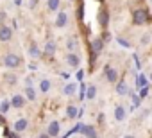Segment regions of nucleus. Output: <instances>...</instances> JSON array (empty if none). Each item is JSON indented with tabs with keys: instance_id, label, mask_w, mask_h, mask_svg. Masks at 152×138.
Returning a JSON list of instances; mask_svg holds the SVG:
<instances>
[{
	"instance_id": "9d476101",
	"label": "nucleus",
	"mask_w": 152,
	"mask_h": 138,
	"mask_svg": "<svg viewBox=\"0 0 152 138\" xmlns=\"http://www.w3.org/2000/svg\"><path fill=\"white\" fill-rule=\"evenodd\" d=\"M47 134L50 138H57L61 134V122L59 120H50L47 126Z\"/></svg>"
},
{
	"instance_id": "423d86ee",
	"label": "nucleus",
	"mask_w": 152,
	"mask_h": 138,
	"mask_svg": "<svg viewBox=\"0 0 152 138\" xmlns=\"http://www.w3.org/2000/svg\"><path fill=\"white\" fill-rule=\"evenodd\" d=\"M29 127H31V122H29V118H25V117L16 118V120L13 122V131H15V133H25Z\"/></svg>"
},
{
	"instance_id": "f8f14e48",
	"label": "nucleus",
	"mask_w": 152,
	"mask_h": 138,
	"mask_svg": "<svg viewBox=\"0 0 152 138\" xmlns=\"http://www.w3.org/2000/svg\"><path fill=\"white\" fill-rule=\"evenodd\" d=\"M56 52H57V41L56 40H47L45 45H43V54L47 57H52Z\"/></svg>"
},
{
	"instance_id": "c756f323",
	"label": "nucleus",
	"mask_w": 152,
	"mask_h": 138,
	"mask_svg": "<svg viewBox=\"0 0 152 138\" xmlns=\"http://www.w3.org/2000/svg\"><path fill=\"white\" fill-rule=\"evenodd\" d=\"M38 138H50V136H48V134H47V131H45V133H41V134H39Z\"/></svg>"
},
{
	"instance_id": "4468645a",
	"label": "nucleus",
	"mask_w": 152,
	"mask_h": 138,
	"mask_svg": "<svg viewBox=\"0 0 152 138\" xmlns=\"http://www.w3.org/2000/svg\"><path fill=\"white\" fill-rule=\"evenodd\" d=\"M50 90H52V81H50V79L43 77V79H39V81H38V92H39V93H43V95H45V93H48Z\"/></svg>"
},
{
	"instance_id": "ddd939ff",
	"label": "nucleus",
	"mask_w": 152,
	"mask_h": 138,
	"mask_svg": "<svg viewBox=\"0 0 152 138\" xmlns=\"http://www.w3.org/2000/svg\"><path fill=\"white\" fill-rule=\"evenodd\" d=\"M113 118H115L116 122H124V120L127 118V109H125V106L116 104L115 109H113Z\"/></svg>"
},
{
	"instance_id": "bb28decb",
	"label": "nucleus",
	"mask_w": 152,
	"mask_h": 138,
	"mask_svg": "<svg viewBox=\"0 0 152 138\" xmlns=\"http://www.w3.org/2000/svg\"><path fill=\"white\" fill-rule=\"evenodd\" d=\"M99 20H102V27H106V25H107V13H106V11H102V13H100V16H99Z\"/></svg>"
},
{
	"instance_id": "1a4fd4ad",
	"label": "nucleus",
	"mask_w": 152,
	"mask_h": 138,
	"mask_svg": "<svg viewBox=\"0 0 152 138\" xmlns=\"http://www.w3.org/2000/svg\"><path fill=\"white\" fill-rule=\"evenodd\" d=\"M9 104H11V108H15V109H22V108L27 104V99H25L23 93H15V95L9 99Z\"/></svg>"
},
{
	"instance_id": "4be33fe9",
	"label": "nucleus",
	"mask_w": 152,
	"mask_h": 138,
	"mask_svg": "<svg viewBox=\"0 0 152 138\" xmlns=\"http://www.w3.org/2000/svg\"><path fill=\"white\" fill-rule=\"evenodd\" d=\"M47 9L50 13H57L61 9V0H47Z\"/></svg>"
},
{
	"instance_id": "473e14b6",
	"label": "nucleus",
	"mask_w": 152,
	"mask_h": 138,
	"mask_svg": "<svg viewBox=\"0 0 152 138\" xmlns=\"http://www.w3.org/2000/svg\"><path fill=\"white\" fill-rule=\"evenodd\" d=\"M73 138H84V136H73Z\"/></svg>"
},
{
	"instance_id": "cd10ccee",
	"label": "nucleus",
	"mask_w": 152,
	"mask_h": 138,
	"mask_svg": "<svg viewBox=\"0 0 152 138\" xmlns=\"http://www.w3.org/2000/svg\"><path fill=\"white\" fill-rule=\"evenodd\" d=\"M7 20V13L6 11H0V23H4Z\"/></svg>"
},
{
	"instance_id": "f03ea898",
	"label": "nucleus",
	"mask_w": 152,
	"mask_h": 138,
	"mask_svg": "<svg viewBox=\"0 0 152 138\" xmlns=\"http://www.w3.org/2000/svg\"><path fill=\"white\" fill-rule=\"evenodd\" d=\"M150 22L148 18V13L145 9H134L132 11V23L134 25H147Z\"/></svg>"
},
{
	"instance_id": "20e7f679",
	"label": "nucleus",
	"mask_w": 152,
	"mask_h": 138,
	"mask_svg": "<svg viewBox=\"0 0 152 138\" xmlns=\"http://www.w3.org/2000/svg\"><path fill=\"white\" fill-rule=\"evenodd\" d=\"M64 61H66V65H68L70 68H79L83 59H81V54H79V52H66Z\"/></svg>"
},
{
	"instance_id": "2f4dec72",
	"label": "nucleus",
	"mask_w": 152,
	"mask_h": 138,
	"mask_svg": "<svg viewBox=\"0 0 152 138\" xmlns=\"http://www.w3.org/2000/svg\"><path fill=\"white\" fill-rule=\"evenodd\" d=\"M148 81H150V83H152V72H150V76H148Z\"/></svg>"
},
{
	"instance_id": "f257e3e1",
	"label": "nucleus",
	"mask_w": 152,
	"mask_h": 138,
	"mask_svg": "<svg viewBox=\"0 0 152 138\" xmlns=\"http://www.w3.org/2000/svg\"><path fill=\"white\" fill-rule=\"evenodd\" d=\"M2 63H4V66L7 68V70H16V68L22 65V59H20V56L16 52H6Z\"/></svg>"
},
{
	"instance_id": "0eeeda50",
	"label": "nucleus",
	"mask_w": 152,
	"mask_h": 138,
	"mask_svg": "<svg viewBox=\"0 0 152 138\" xmlns=\"http://www.w3.org/2000/svg\"><path fill=\"white\" fill-rule=\"evenodd\" d=\"M104 76H106V81L109 83V84H116L120 79H118V70L115 66H106V70H104Z\"/></svg>"
},
{
	"instance_id": "9b49d317",
	"label": "nucleus",
	"mask_w": 152,
	"mask_h": 138,
	"mask_svg": "<svg viewBox=\"0 0 152 138\" xmlns=\"http://www.w3.org/2000/svg\"><path fill=\"white\" fill-rule=\"evenodd\" d=\"M13 38V29L7 23H0V43H9Z\"/></svg>"
},
{
	"instance_id": "aec40b11",
	"label": "nucleus",
	"mask_w": 152,
	"mask_h": 138,
	"mask_svg": "<svg viewBox=\"0 0 152 138\" xmlns=\"http://www.w3.org/2000/svg\"><path fill=\"white\" fill-rule=\"evenodd\" d=\"M63 93H64L66 97L75 95V93H77V84H75V83H66V84L63 86Z\"/></svg>"
},
{
	"instance_id": "a878e982",
	"label": "nucleus",
	"mask_w": 152,
	"mask_h": 138,
	"mask_svg": "<svg viewBox=\"0 0 152 138\" xmlns=\"http://www.w3.org/2000/svg\"><path fill=\"white\" fill-rule=\"evenodd\" d=\"M9 108H11L9 101H4L2 104H0V111H2V113H7V111H9Z\"/></svg>"
},
{
	"instance_id": "39448f33",
	"label": "nucleus",
	"mask_w": 152,
	"mask_h": 138,
	"mask_svg": "<svg viewBox=\"0 0 152 138\" xmlns=\"http://www.w3.org/2000/svg\"><path fill=\"white\" fill-rule=\"evenodd\" d=\"M79 36L77 34H72L64 40V47H66V52H77L79 50Z\"/></svg>"
},
{
	"instance_id": "c85d7f7f",
	"label": "nucleus",
	"mask_w": 152,
	"mask_h": 138,
	"mask_svg": "<svg viewBox=\"0 0 152 138\" xmlns=\"http://www.w3.org/2000/svg\"><path fill=\"white\" fill-rule=\"evenodd\" d=\"M25 86H34V81H32L31 77H27V79H25Z\"/></svg>"
},
{
	"instance_id": "b1692460",
	"label": "nucleus",
	"mask_w": 152,
	"mask_h": 138,
	"mask_svg": "<svg viewBox=\"0 0 152 138\" xmlns=\"http://www.w3.org/2000/svg\"><path fill=\"white\" fill-rule=\"evenodd\" d=\"M83 133H84V138H97V131L93 126H83Z\"/></svg>"
},
{
	"instance_id": "5701e85b",
	"label": "nucleus",
	"mask_w": 152,
	"mask_h": 138,
	"mask_svg": "<svg viewBox=\"0 0 152 138\" xmlns=\"http://www.w3.org/2000/svg\"><path fill=\"white\" fill-rule=\"evenodd\" d=\"M4 83H6L7 86H15V84L18 83V77H16L13 72H7V74H4Z\"/></svg>"
},
{
	"instance_id": "dca6fc26",
	"label": "nucleus",
	"mask_w": 152,
	"mask_h": 138,
	"mask_svg": "<svg viewBox=\"0 0 152 138\" xmlns=\"http://www.w3.org/2000/svg\"><path fill=\"white\" fill-rule=\"evenodd\" d=\"M97 93H99V90H97V86H95L93 83H90V84L86 86V92H84V97H86V101H95V99H97Z\"/></svg>"
},
{
	"instance_id": "7c9ffc66",
	"label": "nucleus",
	"mask_w": 152,
	"mask_h": 138,
	"mask_svg": "<svg viewBox=\"0 0 152 138\" xmlns=\"http://www.w3.org/2000/svg\"><path fill=\"white\" fill-rule=\"evenodd\" d=\"M124 138H134L132 134H124Z\"/></svg>"
},
{
	"instance_id": "6e6552de",
	"label": "nucleus",
	"mask_w": 152,
	"mask_h": 138,
	"mask_svg": "<svg viewBox=\"0 0 152 138\" xmlns=\"http://www.w3.org/2000/svg\"><path fill=\"white\" fill-rule=\"evenodd\" d=\"M41 54H43V50L39 48V45L36 41H29V45H27V56L31 59H39Z\"/></svg>"
},
{
	"instance_id": "7ed1b4c3",
	"label": "nucleus",
	"mask_w": 152,
	"mask_h": 138,
	"mask_svg": "<svg viewBox=\"0 0 152 138\" xmlns=\"http://www.w3.org/2000/svg\"><path fill=\"white\" fill-rule=\"evenodd\" d=\"M68 22H70L68 11H64V9H59V11L56 13V20H54V25H56V29H64V27H68Z\"/></svg>"
},
{
	"instance_id": "f3484780",
	"label": "nucleus",
	"mask_w": 152,
	"mask_h": 138,
	"mask_svg": "<svg viewBox=\"0 0 152 138\" xmlns=\"http://www.w3.org/2000/svg\"><path fill=\"white\" fill-rule=\"evenodd\" d=\"M104 45H106V41L99 36V38H95L93 41H91V50H93V54H100L102 50H104Z\"/></svg>"
},
{
	"instance_id": "6ab92c4d",
	"label": "nucleus",
	"mask_w": 152,
	"mask_h": 138,
	"mask_svg": "<svg viewBox=\"0 0 152 138\" xmlns=\"http://www.w3.org/2000/svg\"><path fill=\"white\" fill-rule=\"evenodd\" d=\"M115 92H116L118 95H129V84H127L125 81H118V83L115 84Z\"/></svg>"
},
{
	"instance_id": "393cba45",
	"label": "nucleus",
	"mask_w": 152,
	"mask_h": 138,
	"mask_svg": "<svg viewBox=\"0 0 152 138\" xmlns=\"http://www.w3.org/2000/svg\"><path fill=\"white\" fill-rule=\"evenodd\" d=\"M138 88H143V86H147V77L145 76H138V84H136Z\"/></svg>"
},
{
	"instance_id": "a211bd4d",
	"label": "nucleus",
	"mask_w": 152,
	"mask_h": 138,
	"mask_svg": "<svg viewBox=\"0 0 152 138\" xmlns=\"http://www.w3.org/2000/svg\"><path fill=\"white\" fill-rule=\"evenodd\" d=\"M66 118H68V120L79 118V108L73 106V104H68V106H66Z\"/></svg>"
},
{
	"instance_id": "412c9836",
	"label": "nucleus",
	"mask_w": 152,
	"mask_h": 138,
	"mask_svg": "<svg viewBox=\"0 0 152 138\" xmlns=\"http://www.w3.org/2000/svg\"><path fill=\"white\" fill-rule=\"evenodd\" d=\"M150 43H152V31H147V32H143L140 36V45L141 47H148Z\"/></svg>"
},
{
	"instance_id": "2eb2a0df",
	"label": "nucleus",
	"mask_w": 152,
	"mask_h": 138,
	"mask_svg": "<svg viewBox=\"0 0 152 138\" xmlns=\"http://www.w3.org/2000/svg\"><path fill=\"white\" fill-rule=\"evenodd\" d=\"M23 95H25V99H27V101L36 102V101H38V90H36V86H25Z\"/></svg>"
},
{
	"instance_id": "72a5a7b5",
	"label": "nucleus",
	"mask_w": 152,
	"mask_h": 138,
	"mask_svg": "<svg viewBox=\"0 0 152 138\" xmlns=\"http://www.w3.org/2000/svg\"><path fill=\"white\" fill-rule=\"evenodd\" d=\"M150 4H152V0H150Z\"/></svg>"
}]
</instances>
